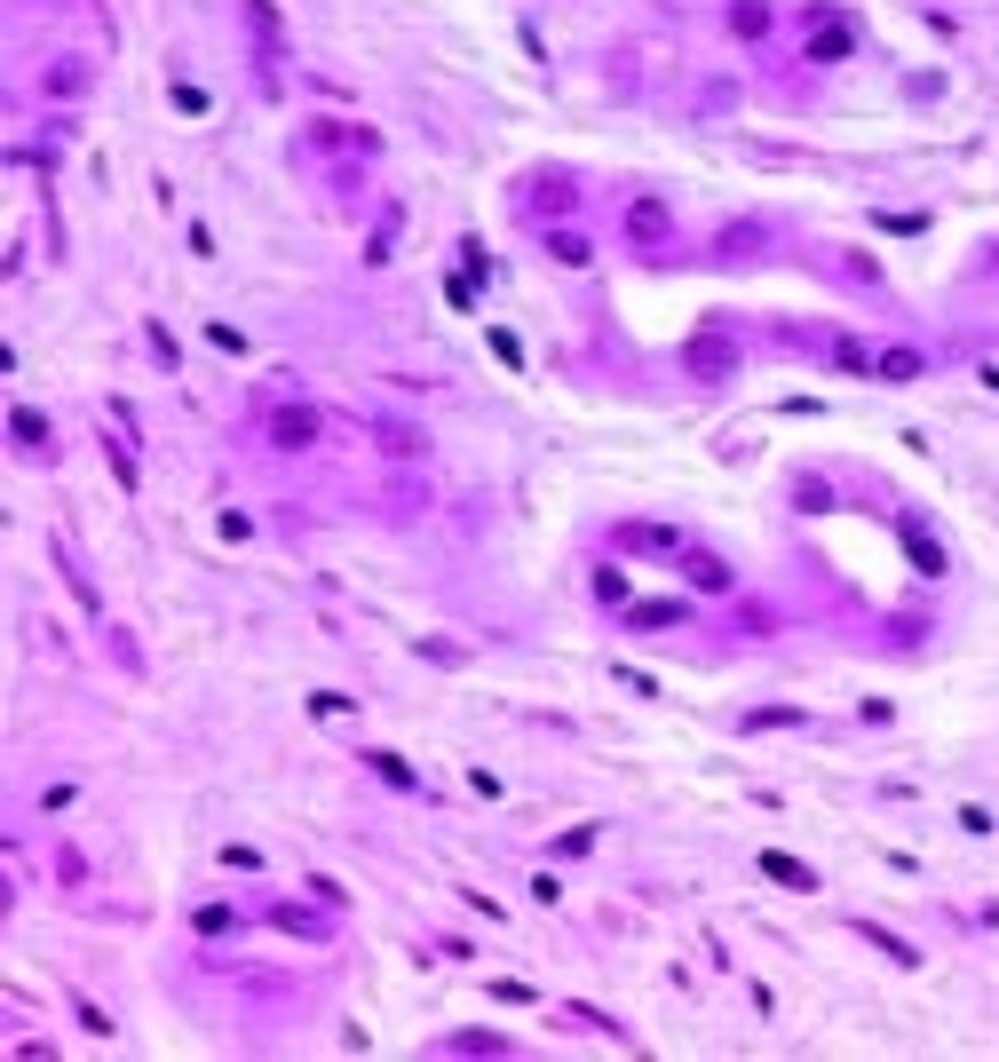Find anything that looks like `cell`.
Returning a JSON list of instances; mask_svg holds the SVG:
<instances>
[{"instance_id":"cell-1","label":"cell","mask_w":999,"mask_h":1062,"mask_svg":"<svg viewBox=\"0 0 999 1062\" xmlns=\"http://www.w3.org/2000/svg\"><path fill=\"white\" fill-rule=\"evenodd\" d=\"M682 373H690V381H730V373H738V341H730V333H698V341L682 349Z\"/></svg>"},{"instance_id":"cell-4","label":"cell","mask_w":999,"mask_h":1062,"mask_svg":"<svg viewBox=\"0 0 999 1062\" xmlns=\"http://www.w3.org/2000/svg\"><path fill=\"white\" fill-rule=\"evenodd\" d=\"M920 365H928L920 349H888V357H881V381H920Z\"/></svg>"},{"instance_id":"cell-6","label":"cell","mask_w":999,"mask_h":1062,"mask_svg":"<svg viewBox=\"0 0 999 1062\" xmlns=\"http://www.w3.org/2000/svg\"><path fill=\"white\" fill-rule=\"evenodd\" d=\"M762 864H770V880H785V888H809V872H801L793 856H762Z\"/></svg>"},{"instance_id":"cell-2","label":"cell","mask_w":999,"mask_h":1062,"mask_svg":"<svg viewBox=\"0 0 999 1062\" xmlns=\"http://www.w3.org/2000/svg\"><path fill=\"white\" fill-rule=\"evenodd\" d=\"M627 230H635L643 246H659V238H666V207H659V199H635V207H627Z\"/></svg>"},{"instance_id":"cell-5","label":"cell","mask_w":999,"mask_h":1062,"mask_svg":"<svg viewBox=\"0 0 999 1062\" xmlns=\"http://www.w3.org/2000/svg\"><path fill=\"white\" fill-rule=\"evenodd\" d=\"M310 436H318L310 413H286V421H278V444H310Z\"/></svg>"},{"instance_id":"cell-3","label":"cell","mask_w":999,"mask_h":1062,"mask_svg":"<svg viewBox=\"0 0 999 1062\" xmlns=\"http://www.w3.org/2000/svg\"><path fill=\"white\" fill-rule=\"evenodd\" d=\"M690 587H706V595H730V571H722L714 555H690Z\"/></svg>"}]
</instances>
